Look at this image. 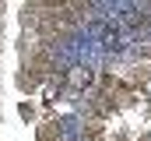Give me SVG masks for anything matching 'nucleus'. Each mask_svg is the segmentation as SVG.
I'll list each match as a JSON object with an SVG mask.
<instances>
[{"label":"nucleus","instance_id":"nucleus-1","mask_svg":"<svg viewBox=\"0 0 151 141\" xmlns=\"http://www.w3.org/2000/svg\"><path fill=\"white\" fill-rule=\"evenodd\" d=\"M63 81H67L70 88H91V85H95V70L91 67H70L63 74Z\"/></svg>","mask_w":151,"mask_h":141},{"label":"nucleus","instance_id":"nucleus-2","mask_svg":"<svg viewBox=\"0 0 151 141\" xmlns=\"http://www.w3.org/2000/svg\"><path fill=\"white\" fill-rule=\"evenodd\" d=\"M39 85H42V78H39L35 70H28V67L18 70V88H21V92H35Z\"/></svg>","mask_w":151,"mask_h":141}]
</instances>
